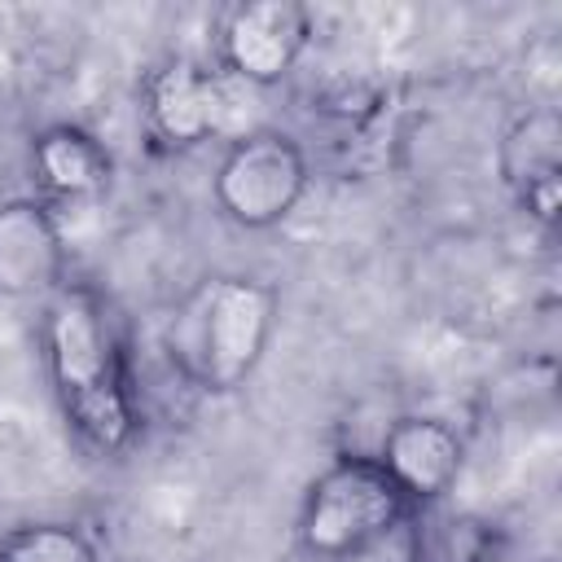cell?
<instances>
[{"instance_id": "cell-1", "label": "cell", "mask_w": 562, "mask_h": 562, "mask_svg": "<svg viewBox=\"0 0 562 562\" xmlns=\"http://www.w3.org/2000/svg\"><path fill=\"white\" fill-rule=\"evenodd\" d=\"M44 360L66 426L97 452H123L136 435V400L101 299L61 285L44 312Z\"/></svg>"}, {"instance_id": "cell-2", "label": "cell", "mask_w": 562, "mask_h": 562, "mask_svg": "<svg viewBox=\"0 0 562 562\" xmlns=\"http://www.w3.org/2000/svg\"><path fill=\"white\" fill-rule=\"evenodd\" d=\"M277 290L250 277H215L171 321V356L202 391H237L272 338Z\"/></svg>"}, {"instance_id": "cell-3", "label": "cell", "mask_w": 562, "mask_h": 562, "mask_svg": "<svg viewBox=\"0 0 562 562\" xmlns=\"http://www.w3.org/2000/svg\"><path fill=\"white\" fill-rule=\"evenodd\" d=\"M417 505L391 479L378 457H338L325 465L299 509V540L321 562H342L391 527H400Z\"/></svg>"}, {"instance_id": "cell-4", "label": "cell", "mask_w": 562, "mask_h": 562, "mask_svg": "<svg viewBox=\"0 0 562 562\" xmlns=\"http://www.w3.org/2000/svg\"><path fill=\"white\" fill-rule=\"evenodd\" d=\"M307 189V158L303 149L268 127H255L228 140L215 167V206L241 228H272L281 224Z\"/></svg>"}, {"instance_id": "cell-5", "label": "cell", "mask_w": 562, "mask_h": 562, "mask_svg": "<svg viewBox=\"0 0 562 562\" xmlns=\"http://www.w3.org/2000/svg\"><path fill=\"white\" fill-rule=\"evenodd\" d=\"M255 92L259 88L241 83L220 61L215 66L176 61V66L158 70L149 83V123L171 145H198L211 136L237 140V136L255 132L241 119V105H250Z\"/></svg>"}, {"instance_id": "cell-6", "label": "cell", "mask_w": 562, "mask_h": 562, "mask_svg": "<svg viewBox=\"0 0 562 562\" xmlns=\"http://www.w3.org/2000/svg\"><path fill=\"white\" fill-rule=\"evenodd\" d=\"M312 13L294 0H255L233 9L220 44V66L250 88H268L303 57Z\"/></svg>"}, {"instance_id": "cell-7", "label": "cell", "mask_w": 562, "mask_h": 562, "mask_svg": "<svg viewBox=\"0 0 562 562\" xmlns=\"http://www.w3.org/2000/svg\"><path fill=\"white\" fill-rule=\"evenodd\" d=\"M66 285V237L48 202L18 198L0 206V294L35 299Z\"/></svg>"}, {"instance_id": "cell-8", "label": "cell", "mask_w": 562, "mask_h": 562, "mask_svg": "<svg viewBox=\"0 0 562 562\" xmlns=\"http://www.w3.org/2000/svg\"><path fill=\"white\" fill-rule=\"evenodd\" d=\"M378 461L391 470V479L408 492L413 505H430L448 496V487L457 483L465 443L439 417H400L386 426Z\"/></svg>"}, {"instance_id": "cell-9", "label": "cell", "mask_w": 562, "mask_h": 562, "mask_svg": "<svg viewBox=\"0 0 562 562\" xmlns=\"http://www.w3.org/2000/svg\"><path fill=\"white\" fill-rule=\"evenodd\" d=\"M558 167H562V123L553 110H531L514 123L501 149V171L527 215L553 224L558 215Z\"/></svg>"}, {"instance_id": "cell-10", "label": "cell", "mask_w": 562, "mask_h": 562, "mask_svg": "<svg viewBox=\"0 0 562 562\" xmlns=\"http://www.w3.org/2000/svg\"><path fill=\"white\" fill-rule=\"evenodd\" d=\"M31 167L40 176V184L53 198H92L105 189L110 180V154L101 149L97 136H88L83 127H48L35 149H31Z\"/></svg>"}, {"instance_id": "cell-11", "label": "cell", "mask_w": 562, "mask_h": 562, "mask_svg": "<svg viewBox=\"0 0 562 562\" xmlns=\"http://www.w3.org/2000/svg\"><path fill=\"white\" fill-rule=\"evenodd\" d=\"M0 562H97V553L83 531L66 522H35L0 540Z\"/></svg>"}]
</instances>
